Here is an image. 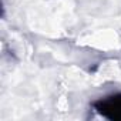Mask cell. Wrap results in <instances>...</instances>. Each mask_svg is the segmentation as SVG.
Segmentation results:
<instances>
[{
  "instance_id": "6da1fadb",
  "label": "cell",
  "mask_w": 121,
  "mask_h": 121,
  "mask_svg": "<svg viewBox=\"0 0 121 121\" xmlns=\"http://www.w3.org/2000/svg\"><path fill=\"white\" fill-rule=\"evenodd\" d=\"M93 107L104 118L110 121H121V93L100 98L93 104Z\"/></svg>"
}]
</instances>
